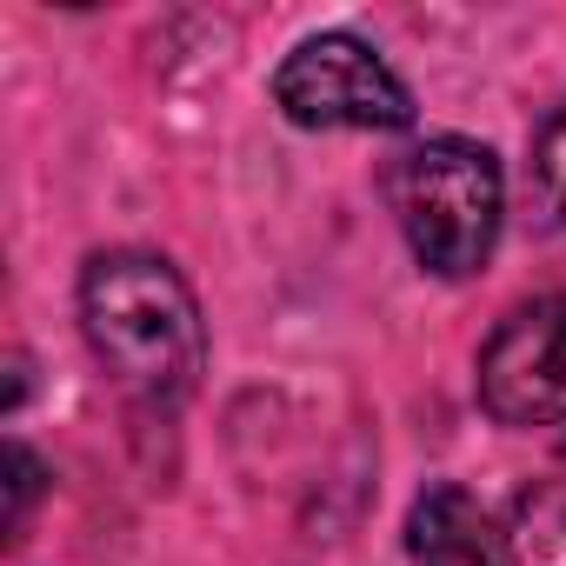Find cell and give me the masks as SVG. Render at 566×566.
<instances>
[{"label":"cell","mask_w":566,"mask_h":566,"mask_svg":"<svg viewBox=\"0 0 566 566\" xmlns=\"http://www.w3.org/2000/svg\"><path fill=\"white\" fill-rule=\"evenodd\" d=\"M81 327L120 394L147 407H180L200 387L207 327L174 260L140 253V247L94 253L81 273Z\"/></svg>","instance_id":"1"},{"label":"cell","mask_w":566,"mask_h":566,"mask_svg":"<svg viewBox=\"0 0 566 566\" xmlns=\"http://www.w3.org/2000/svg\"><path fill=\"white\" fill-rule=\"evenodd\" d=\"M387 187H394L400 233H407V247L427 273L467 280L493 260L500 213H506V180H500V160L480 140H460V134L420 140L413 154H400Z\"/></svg>","instance_id":"2"},{"label":"cell","mask_w":566,"mask_h":566,"mask_svg":"<svg viewBox=\"0 0 566 566\" xmlns=\"http://www.w3.org/2000/svg\"><path fill=\"white\" fill-rule=\"evenodd\" d=\"M273 101H280V114H287L294 127H367V134L413 127L407 81L354 34L301 41L273 74Z\"/></svg>","instance_id":"3"},{"label":"cell","mask_w":566,"mask_h":566,"mask_svg":"<svg viewBox=\"0 0 566 566\" xmlns=\"http://www.w3.org/2000/svg\"><path fill=\"white\" fill-rule=\"evenodd\" d=\"M480 400L506 427H566V294L500 321L480 354Z\"/></svg>","instance_id":"4"},{"label":"cell","mask_w":566,"mask_h":566,"mask_svg":"<svg viewBox=\"0 0 566 566\" xmlns=\"http://www.w3.org/2000/svg\"><path fill=\"white\" fill-rule=\"evenodd\" d=\"M407 559L413 566H500L506 533L467 486H427L407 513Z\"/></svg>","instance_id":"5"},{"label":"cell","mask_w":566,"mask_h":566,"mask_svg":"<svg viewBox=\"0 0 566 566\" xmlns=\"http://www.w3.org/2000/svg\"><path fill=\"white\" fill-rule=\"evenodd\" d=\"M513 559L520 566H566V480H546L513 513Z\"/></svg>","instance_id":"6"},{"label":"cell","mask_w":566,"mask_h":566,"mask_svg":"<svg viewBox=\"0 0 566 566\" xmlns=\"http://www.w3.org/2000/svg\"><path fill=\"white\" fill-rule=\"evenodd\" d=\"M526 187H533V207L566 227V101L546 114V127L533 134V167H526Z\"/></svg>","instance_id":"7"},{"label":"cell","mask_w":566,"mask_h":566,"mask_svg":"<svg viewBox=\"0 0 566 566\" xmlns=\"http://www.w3.org/2000/svg\"><path fill=\"white\" fill-rule=\"evenodd\" d=\"M41 500V460L28 447H8V533L28 526V506Z\"/></svg>","instance_id":"8"}]
</instances>
